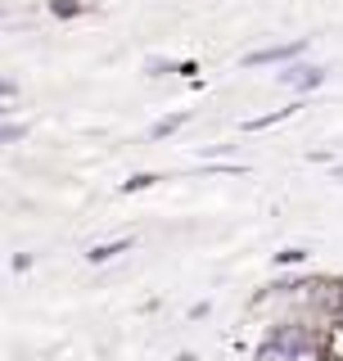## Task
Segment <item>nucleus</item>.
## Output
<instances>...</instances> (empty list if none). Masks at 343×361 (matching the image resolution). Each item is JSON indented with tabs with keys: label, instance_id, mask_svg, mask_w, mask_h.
<instances>
[{
	"label": "nucleus",
	"instance_id": "nucleus-1",
	"mask_svg": "<svg viewBox=\"0 0 343 361\" xmlns=\"http://www.w3.org/2000/svg\"><path fill=\"white\" fill-rule=\"evenodd\" d=\"M289 361H325V357H321V348H312V343H294Z\"/></svg>",
	"mask_w": 343,
	"mask_h": 361
},
{
	"label": "nucleus",
	"instance_id": "nucleus-2",
	"mask_svg": "<svg viewBox=\"0 0 343 361\" xmlns=\"http://www.w3.org/2000/svg\"><path fill=\"white\" fill-rule=\"evenodd\" d=\"M258 361H289V348L267 343V348H258Z\"/></svg>",
	"mask_w": 343,
	"mask_h": 361
}]
</instances>
